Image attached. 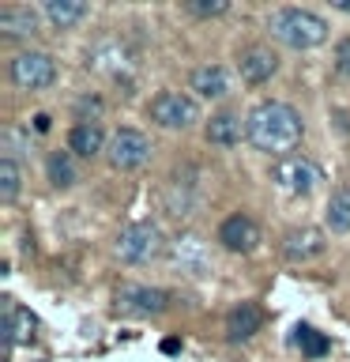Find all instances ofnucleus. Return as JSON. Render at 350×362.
<instances>
[{"label":"nucleus","instance_id":"1","mask_svg":"<svg viewBox=\"0 0 350 362\" xmlns=\"http://www.w3.org/2000/svg\"><path fill=\"white\" fill-rule=\"evenodd\" d=\"M245 129H248L245 140L253 144L256 151H264L279 163V158H290L294 151H298V144L305 136V121L290 102L271 98V102H256V106L248 110Z\"/></svg>","mask_w":350,"mask_h":362},{"label":"nucleus","instance_id":"2","mask_svg":"<svg viewBox=\"0 0 350 362\" xmlns=\"http://www.w3.org/2000/svg\"><path fill=\"white\" fill-rule=\"evenodd\" d=\"M267 30L271 38H275L279 45H286V49H316V45L327 42V19L316 16L313 8H279L267 16Z\"/></svg>","mask_w":350,"mask_h":362},{"label":"nucleus","instance_id":"3","mask_svg":"<svg viewBox=\"0 0 350 362\" xmlns=\"http://www.w3.org/2000/svg\"><path fill=\"white\" fill-rule=\"evenodd\" d=\"M113 249H117V257L124 264H151L155 257H162L169 249V242H166V234L158 223H128L117 234Z\"/></svg>","mask_w":350,"mask_h":362},{"label":"nucleus","instance_id":"4","mask_svg":"<svg viewBox=\"0 0 350 362\" xmlns=\"http://www.w3.org/2000/svg\"><path fill=\"white\" fill-rule=\"evenodd\" d=\"M151 121L158 129H192V124L200 121V102L185 95V90H162V95L151 98Z\"/></svg>","mask_w":350,"mask_h":362},{"label":"nucleus","instance_id":"5","mask_svg":"<svg viewBox=\"0 0 350 362\" xmlns=\"http://www.w3.org/2000/svg\"><path fill=\"white\" fill-rule=\"evenodd\" d=\"M8 76L19 90H45L56 79V61L42 49H23V53L11 57Z\"/></svg>","mask_w":350,"mask_h":362},{"label":"nucleus","instance_id":"6","mask_svg":"<svg viewBox=\"0 0 350 362\" xmlns=\"http://www.w3.org/2000/svg\"><path fill=\"white\" fill-rule=\"evenodd\" d=\"M271 181L286 192V197H309V192L320 185V166L305 155H290V158H279L271 166Z\"/></svg>","mask_w":350,"mask_h":362},{"label":"nucleus","instance_id":"7","mask_svg":"<svg viewBox=\"0 0 350 362\" xmlns=\"http://www.w3.org/2000/svg\"><path fill=\"white\" fill-rule=\"evenodd\" d=\"M151 140L140 132V129H117L109 136V147H106V158L113 170H143L151 163Z\"/></svg>","mask_w":350,"mask_h":362},{"label":"nucleus","instance_id":"8","mask_svg":"<svg viewBox=\"0 0 350 362\" xmlns=\"http://www.w3.org/2000/svg\"><path fill=\"white\" fill-rule=\"evenodd\" d=\"M169 305V294L162 287H147V283H124L117 291V313L121 317H135V321H143V317H158Z\"/></svg>","mask_w":350,"mask_h":362},{"label":"nucleus","instance_id":"9","mask_svg":"<svg viewBox=\"0 0 350 362\" xmlns=\"http://www.w3.org/2000/svg\"><path fill=\"white\" fill-rule=\"evenodd\" d=\"M87 64L95 68V72L109 76V79H121V76L132 72L135 57H132V49H128L121 38H98V42L87 49Z\"/></svg>","mask_w":350,"mask_h":362},{"label":"nucleus","instance_id":"10","mask_svg":"<svg viewBox=\"0 0 350 362\" xmlns=\"http://www.w3.org/2000/svg\"><path fill=\"white\" fill-rule=\"evenodd\" d=\"M260 242H264V238H260V226H256L253 215H245V211L226 215L222 226H219V245L226 253H253Z\"/></svg>","mask_w":350,"mask_h":362},{"label":"nucleus","instance_id":"11","mask_svg":"<svg viewBox=\"0 0 350 362\" xmlns=\"http://www.w3.org/2000/svg\"><path fill=\"white\" fill-rule=\"evenodd\" d=\"M327 249V234L320 226H290L282 234V257L294 260V264H305V260H316Z\"/></svg>","mask_w":350,"mask_h":362},{"label":"nucleus","instance_id":"12","mask_svg":"<svg viewBox=\"0 0 350 362\" xmlns=\"http://www.w3.org/2000/svg\"><path fill=\"white\" fill-rule=\"evenodd\" d=\"M275 72H279V53L267 49V45H248V49L237 53V76H241V83L260 87Z\"/></svg>","mask_w":350,"mask_h":362},{"label":"nucleus","instance_id":"13","mask_svg":"<svg viewBox=\"0 0 350 362\" xmlns=\"http://www.w3.org/2000/svg\"><path fill=\"white\" fill-rule=\"evenodd\" d=\"M169 260H174V268L188 272V276H203V272H207V264H211L207 245H203L196 234L174 238V242H169Z\"/></svg>","mask_w":350,"mask_h":362},{"label":"nucleus","instance_id":"14","mask_svg":"<svg viewBox=\"0 0 350 362\" xmlns=\"http://www.w3.org/2000/svg\"><path fill=\"white\" fill-rule=\"evenodd\" d=\"M34 328H38V321H34V313L27 305H19L16 298H4V347L11 351L19 344H30Z\"/></svg>","mask_w":350,"mask_h":362},{"label":"nucleus","instance_id":"15","mask_svg":"<svg viewBox=\"0 0 350 362\" xmlns=\"http://www.w3.org/2000/svg\"><path fill=\"white\" fill-rule=\"evenodd\" d=\"M260 328H264V310H260L256 302H237L234 310L226 313V336H230L234 344L253 339Z\"/></svg>","mask_w":350,"mask_h":362},{"label":"nucleus","instance_id":"16","mask_svg":"<svg viewBox=\"0 0 350 362\" xmlns=\"http://www.w3.org/2000/svg\"><path fill=\"white\" fill-rule=\"evenodd\" d=\"M0 34L4 38H34L38 34V11L27 4H4L0 8Z\"/></svg>","mask_w":350,"mask_h":362},{"label":"nucleus","instance_id":"17","mask_svg":"<svg viewBox=\"0 0 350 362\" xmlns=\"http://www.w3.org/2000/svg\"><path fill=\"white\" fill-rule=\"evenodd\" d=\"M203 136H207V144H215V147H237L241 136H248V129H245V121L237 117V113L222 110V113H215V117L207 121Z\"/></svg>","mask_w":350,"mask_h":362},{"label":"nucleus","instance_id":"18","mask_svg":"<svg viewBox=\"0 0 350 362\" xmlns=\"http://www.w3.org/2000/svg\"><path fill=\"white\" fill-rule=\"evenodd\" d=\"M192 90L207 102H219V98L230 95V76H226L222 64H200L196 72H192Z\"/></svg>","mask_w":350,"mask_h":362},{"label":"nucleus","instance_id":"19","mask_svg":"<svg viewBox=\"0 0 350 362\" xmlns=\"http://www.w3.org/2000/svg\"><path fill=\"white\" fill-rule=\"evenodd\" d=\"M106 132H102V124H76L72 132H68V151L79 155V158H95V155H106Z\"/></svg>","mask_w":350,"mask_h":362},{"label":"nucleus","instance_id":"20","mask_svg":"<svg viewBox=\"0 0 350 362\" xmlns=\"http://www.w3.org/2000/svg\"><path fill=\"white\" fill-rule=\"evenodd\" d=\"M324 226L332 234H350V185L332 192V200L324 208Z\"/></svg>","mask_w":350,"mask_h":362},{"label":"nucleus","instance_id":"21","mask_svg":"<svg viewBox=\"0 0 350 362\" xmlns=\"http://www.w3.org/2000/svg\"><path fill=\"white\" fill-rule=\"evenodd\" d=\"M45 19L53 23V27H76L79 19H87V4L83 0H45Z\"/></svg>","mask_w":350,"mask_h":362},{"label":"nucleus","instance_id":"22","mask_svg":"<svg viewBox=\"0 0 350 362\" xmlns=\"http://www.w3.org/2000/svg\"><path fill=\"white\" fill-rule=\"evenodd\" d=\"M23 189V170L11 155H0V204H16Z\"/></svg>","mask_w":350,"mask_h":362},{"label":"nucleus","instance_id":"23","mask_svg":"<svg viewBox=\"0 0 350 362\" xmlns=\"http://www.w3.org/2000/svg\"><path fill=\"white\" fill-rule=\"evenodd\" d=\"M294 344H298V351L305 358H324L327 351H332V344H327L324 332H316L313 325H298L294 328Z\"/></svg>","mask_w":350,"mask_h":362},{"label":"nucleus","instance_id":"24","mask_svg":"<svg viewBox=\"0 0 350 362\" xmlns=\"http://www.w3.org/2000/svg\"><path fill=\"white\" fill-rule=\"evenodd\" d=\"M45 174H49V181L56 189H72L79 174H76V163H72V155L68 151H53L49 155V163H45Z\"/></svg>","mask_w":350,"mask_h":362},{"label":"nucleus","instance_id":"25","mask_svg":"<svg viewBox=\"0 0 350 362\" xmlns=\"http://www.w3.org/2000/svg\"><path fill=\"white\" fill-rule=\"evenodd\" d=\"M181 8H185L188 16H196V19H215V16H226V11H230L226 0H185Z\"/></svg>","mask_w":350,"mask_h":362},{"label":"nucleus","instance_id":"26","mask_svg":"<svg viewBox=\"0 0 350 362\" xmlns=\"http://www.w3.org/2000/svg\"><path fill=\"white\" fill-rule=\"evenodd\" d=\"M332 64H335L339 76H350V34H346V38H339L335 53H332Z\"/></svg>","mask_w":350,"mask_h":362},{"label":"nucleus","instance_id":"27","mask_svg":"<svg viewBox=\"0 0 350 362\" xmlns=\"http://www.w3.org/2000/svg\"><path fill=\"white\" fill-rule=\"evenodd\" d=\"M49 113H38V117H34V132H49Z\"/></svg>","mask_w":350,"mask_h":362},{"label":"nucleus","instance_id":"28","mask_svg":"<svg viewBox=\"0 0 350 362\" xmlns=\"http://www.w3.org/2000/svg\"><path fill=\"white\" fill-rule=\"evenodd\" d=\"M162 351H166V355H177V351H181V339H174V336L162 339Z\"/></svg>","mask_w":350,"mask_h":362},{"label":"nucleus","instance_id":"29","mask_svg":"<svg viewBox=\"0 0 350 362\" xmlns=\"http://www.w3.org/2000/svg\"><path fill=\"white\" fill-rule=\"evenodd\" d=\"M335 11H343V16H350V0H332Z\"/></svg>","mask_w":350,"mask_h":362}]
</instances>
